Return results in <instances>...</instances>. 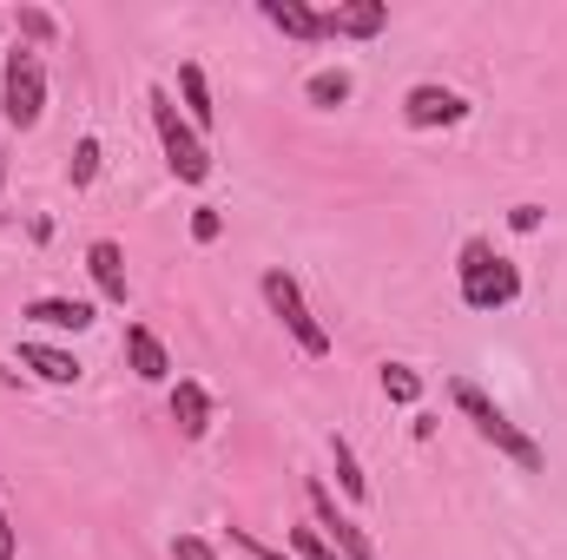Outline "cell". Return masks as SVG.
I'll return each instance as SVG.
<instances>
[{
    "instance_id": "1",
    "label": "cell",
    "mask_w": 567,
    "mask_h": 560,
    "mask_svg": "<svg viewBox=\"0 0 567 560\" xmlns=\"http://www.w3.org/2000/svg\"><path fill=\"white\" fill-rule=\"evenodd\" d=\"M455 290L468 310H508L522 297V271L488 245V238H468L462 258H455Z\"/></svg>"
},
{
    "instance_id": "2",
    "label": "cell",
    "mask_w": 567,
    "mask_h": 560,
    "mask_svg": "<svg viewBox=\"0 0 567 560\" xmlns=\"http://www.w3.org/2000/svg\"><path fill=\"white\" fill-rule=\"evenodd\" d=\"M449 396H455V409H462V416L475 422V435H482V442H495V455H508L515 468L542 475V462H548V455H542V442H535V435H528L522 422L502 416V409H495V403H488V396H482V390L468 383V376H455V383H449Z\"/></svg>"
},
{
    "instance_id": "3",
    "label": "cell",
    "mask_w": 567,
    "mask_h": 560,
    "mask_svg": "<svg viewBox=\"0 0 567 560\" xmlns=\"http://www.w3.org/2000/svg\"><path fill=\"white\" fill-rule=\"evenodd\" d=\"M145 113H152V126H158V145H165V165H172V178H185V185H205V178H212V145L192 133V120L172 106V93H165V86H152V93H145Z\"/></svg>"
},
{
    "instance_id": "4",
    "label": "cell",
    "mask_w": 567,
    "mask_h": 560,
    "mask_svg": "<svg viewBox=\"0 0 567 560\" xmlns=\"http://www.w3.org/2000/svg\"><path fill=\"white\" fill-rule=\"evenodd\" d=\"M0 113H7L13 133L40 126V113H47V66H40L33 46H13L7 66H0Z\"/></svg>"
},
{
    "instance_id": "5",
    "label": "cell",
    "mask_w": 567,
    "mask_h": 560,
    "mask_svg": "<svg viewBox=\"0 0 567 560\" xmlns=\"http://www.w3.org/2000/svg\"><path fill=\"white\" fill-rule=\"evenodd\" d=\"M258 290H265V303H271V317L284 323V336L303 350V356H330V330L310 317V303H303V290H297V278L284 271V265H271L265 278H258Z\"/></svg>"
},
{
    "instance_id": "6",
    "label": "cell",
    "mask_w": 567,
    "mask_h": 560,
    "mask_svg": "<svg viewBox=\"0 0 567 560\" xmlns=\"http://www.w3.org/2000/svg\"><path fill=\"white\" fill-rule=\"evenodd\" d=\"M303 495H310V521H317V535H323L337 554H343V560H377V541H370V535H363L343 508H337V495H330L323 481H310Z\"/></svg>"
},
{
    "instance_id": "7",
    "label": "cell",
    "mask_w": 567,
    "mask_h": 560,
    "mask_svg": "<svg viewBox=\"0 0 567 560\" xmlns=\"http://www.w3.org/2000/svg\"><path fill=\"white\" fill-rule=\"evenodd\" d=\"M403 120H410L416 133L462 126V120H468V100H462L455 86H435V80H423V86H410V93H403Z\"/></svg>"
},
{
    "instance_id": "8",
    "label": "cell",
    "mask_w": 567,
    "mask_h": 560,
    "mask_svg": "<svg viewBox=\"0 0 567 560\" xmlns=\"http://www.w3.org/2000/svg\"><path fill=\"white\" fill-rule=\"evenodd\" d=\"M390 27V7L383 0H337L323 13V40H377Z\"/></svg>"
},
{
    "instance_id": "9",
    "label": "cell",
    "mask_w": 567,
    "mask_h": 560,
    "mask_svg": "<svg viewBox=\"0 0 567 560\" xmlns=\"http://www.w3.org/2000/svg\"><path fill=\"white\" fill-rule=\"evenodd\" d=\"M20 317H27V323H40V330H73V336L100 323V310H93V303H80V297H33Z\"/></svg>"
},
{
    "instance_id": "10",
    "label": "cell",
    "mask_w": 567,
    "mask_h": 560,
    "mask_svg": "<svg viewBox=\"0 0 567 560\" xmlns=\"http://www.w3.org/2000/svg\"><path fill=\"white\" fill-rule=\"evenodd\" d=\"M258 13H265L278 33L303 40V46H317V40H323V13H317L310 0H258Z\"/></svg>"
},
{
    "instance_id": "11",
    "label": "cell",
    "mask_w": 567,
    "mask_h": 560,
    "mask_svg": "<svg viewBox=\"0 0 567 560\" xmlns=\"http://www.w3.org/2000/svg\"><path fill=\"white\" fill-rule=\"evenodd\" d=\"M172 422H178L185 442H198V435L212 428V390L192 383V376H178V383H172Z\"/></svg>"
},
{
    "instance_id": "12",
    "label": "cell",
    "mask_w": 567,
    "mask_h": 560,
    "mask_svg": "<svg viewBox=\"0 0 567 560\" xmlns=\"http://www.w3.org/2000/svg\"><path fill=\"white\" fill-rule=\"evenodd\" d=\"M86 271H93V283H100L106 303H126V251H120L113 238H93V245H86Z\"/></svg>"
},
{
    "instance_id": "13",
    "label": "cell",
    "mask_w": 567,
    "mask_h": 560,
    "mask_svg": "<svg viewBox=\"0 0 567 560\" xmlns=\"http://www.w3.org/2000/svg\"><path fill=\"white\" fill-rule=\"evenodd\" d=\"M20 370H33L40 383H53V390H73L86 370L66 356V350H53V343H20Z\"/></svg>"
},
{
    "instance_id": "14",
    "label": "cell",
    "mask_w": 567,
    "mask_h": 560,
    "mask_svg": "<svg viewBox=\"0 0 567 560\" xmlns=\"http://www.w3.org/2000/svg\"><path fill=\"white\" fill-rule=\"evenodd\" d=\"M126 363H133L140 383H165V376H172V356H165V343H158L145 323H126Z\"/></svg>"
},
{
    "instance_id": "15",
    "label": "cell",
    "mask_w": 567,
    "mask_h": 560,
    "mask_svg": "<svg viewBox=\"0 0 567 560\" xmlns=\"http://www.w3.org/2000/svg\"><path fill=\"white\" fill-rule=\"evenodd\" d=\"M178 93H185V120H192V133L205 139L212 120H218V106H212V86H205V66H198V60L178 66Z\"/></svg>"
},
{
    "instance_id": "16",
    "label": "cell",
    "mask_w": 567,
    "mask_h": 560,
    "mask_svg": "<svg viewBox=\"0 0 567 560\" xmlns=\"http://www.w3.org/2000/svg\"><path fill=\"white\" fill-rule=\"evenodd\" d=\"M350 93H357V80H350V66H323V73H310V86H303V100L310 106H350Z\"/></svg>"
},
{
    "instance_id": "17",
    "label": "cell",
    "mask_w": 567,
    "mask_h": 560,
    "mask_svg": "<svg viewBox=\"0 0 567 560\" xmlns=\"http://www.w3.org/2000/svg\"><path fill=\"white\" fill-rule=\"evenodd\" d=\"M330 462H337V488H343L350 501H363V495H370V475H363V462H357V448H350L343 435H330Z\"/></svg>"
},
{
    "instance_id": "18",
    "label": "cell",
    "mask_w": 567,
    "mask_h": 560,
    "mask_svg": "<svg viewBox=\"0 0 567 560\" xmlns=\"http://www.w3.org/2000/svg\"><path fill=\"white\" fill-rule=\"evenodd\" d=\"M383 396H390V403H403V409H410V403H416V396H423V376H416V370H410V363H383Z\"/></svg>"
},
{
    "instance_id": "19",
    "label": "cell",
    "mask_w": 567,
    "mask_h": 560,
    "mask_svg": "<svg viewBox=\"0 0 567 560\" xmlns=\"http://www.w3.org/2000/svg\"><path fill=\"white\" fill-rule=\"evenodd\" d=\"M66 178H73V191H86V185L100 178V139H93V133L73 145V165H66Z\"/></svg>"
},
{
    "instance_id": "20",
    "label": "cell",
    "mask_w": 567,
    "mask_h": 560,
    "mask_svg": "<svg viewBox=\"0 0 567 560\" xmlns=\"http://www.w3.org/2000/svg\"><path fill=\"white\" fill-rule=\"evenodd\" d=\"M290 548H297V560H343L323 535H317V521H303V528H290Z\"/></svg>"
},
{
    "instance_id": "21",
    "label": "cell",
    "mask_w": 567,
    "mask_h": 560,
    "mask_svg": "<svg viewBox=\"0 0 567 560\" xmlns=\"http://www.w3.org/2000/svg\"><path fill=\"white\" fill-rule=\"evenodd\" d=\"M225 548H238V554H251V560H297V554H284V548H271V541H258L251 528H225Z\"/></svg>"
},
{
    "instance_id": "22",
    "label": "cell",
    "mask_w": 567,
    "mask_h": 560,
    "mask_svg": "<svg viewBox=\"0 0 567 560\" xmlns=\"http://www.w3.org/2000/svg\"><path fill=\"white\" fill-rule=\"evenodd\" d=\"M13 20H20V33H27V40H53V33H60V20H53L47 7H20Z\"/></svg>"
},
{
    "instance_id": "23",
    "label": "cell",
    "mask_w": 567,
    "mask_h": 560,
    "mask_svg": "<svg viewBox=\"0 0 567 560\" xmlns=\"http://www.w3.org/2000/svg\"><path fill=\"white\" fill-rule=\"evenodd\" d=\"M218 231H225V218H218V205H198V211H192V238H198V245H212Z\"/></svg>"
},
{
    "instance_id": "24",
    "label": "cell",
    "mask_w": 567,
    "mask_h": 560,
    "mask_svg": "<svg viewBox=\"0 0 567 560\" xmlns=\"http://www.w3.org/2000/svg\"><path fill=\"white\" fill-rule=\"evenodd\" d=\"M172 560H225V554H218L212 541H198V535H178V541H172Z\"/></svg>"
},
{
    "instance_id": "25",
    "label": "cell",
    "mask_w": 567,
    "mask_h": 560,
    "mask_svg": "<svg viewBox=\"0 0 567 560\" xmlns=\"http://www.w3.org/2000/svg\"><path fill=\"white\" fill-rule=\"evenodd\" d=\"M508 225H515V231H542V205H515Z\"/></svg>"
},
{
    "instance_id": "26",
    "label": "cell",
    "mask_w": 567,
    "mask_h": 560,
    "mask_svg": "<svg viewBox=\"0 0 567 560\" xmlns=\"http://www.w3.org/2000/svg\"><path fill=\"white\" fill-rule=\"evenodd\" d=\"M20 554V541H13V521H7V508H0V560Z\"/></svg>"
},
{
    "instance_id": "27",
    "label": "cell",
    "mask_w": 567,
    "mask_h": 560,
    "mask_svg": "<svg viewBox=\"0 0 567 560\" xmlns=\"http://www.w3.org/2000/svg\"><path fill=\"white\" fill-rule=\"evenodd\" d=\"M0 383H27V376H20V370H7V363H0Z\"/></svg>"
},
{
    "instance_id": "28",
    "label": "cell",
    "mask_w": 567,
    "mask_h": 560,
    "mask_svg": "<svg viewBox=\"0 0 567 560\" xmlns=\"http://www.w3.org/2000/svg\"><path fill=\"white\" fill-rule=\"evenodd\" d=\"M0 178H7V152H0Z\"/></svg>"
},
{
    "instance_id": "29",
    "label": "cell",
    "mask_w": 567,
    "mask_h": 560,
    "mask_svg": "<svg viewBox=\"0 0 567 560\" xmlns=\"http://www.w3.org/2000/svg\"><path fill=\"white\" fill-rule=\"evenodd\" d=\"M0 27H7V13H0Z\"/></svg>"
}]
</instances>
